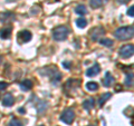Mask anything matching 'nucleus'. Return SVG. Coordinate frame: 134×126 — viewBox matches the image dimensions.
Returning <instances> with one entry per match:
<instances>
[{
	"label": "nucleus",
	"instance_id": "obj_29",
	"mask_svg": "<svg viewBox=\"0 0 134 126\" xmlns=\"http://www.w3.org/2000/svg\"><path fill=\"white\" fill-rule=\"evenodd\" d=\"M0 62H1V57H0Z\"/></svg>",
	"mask_w": 134,
	"mask_h": 126
},
{
	"label": "nucleus",
	"instance_id": "obj_5",
	"mask_svg": "<svg viewBox=\"0 0 134 126\" xmlns=\"http://www.w3.org/2000/svg\"><path fill=\"white\" fill-rule=\"evenodd\" d=\"M133 54H134V46L132 44L124 45L120 49V56L122 58H130L133 56Z\"/></svg>",
	"mask_w": 134,
	"mask_h": 126
},
{
	"label": "nucleus",
	"instance_id": "obj_9",
	"mask_svg": "<svg viewBox=\"0 0 134 126\" xmlns=\"http://www.w3.org/2000/svg\"><path fill=\"white\" fill-rule=\"evenodd\" d=\"M14 103H15L14 96H12L11 94H6L5 97H3V99H2V105H3V106H6V107L12 106Z\"/></svg>",
	"mask_w": 134,
	"mask_h": 126
},
{
	"label": "nucleus",
	"instance_id": "obj_20",
	"mask_svg": "<svg viewBox=\"0 0 134 126\" xmlns=\"http://www.w3.org/2000/svg\"><path fill=\"white\" fill-rule=\"evenodd\" d=\"M125 85L126 86H132L133 85V74L130 73L126 75V79H125Z\"/></svg>",
	"mask_w": 134,
	"mask_h": 126
},
{
	"label": "nucleus",
	"instance_id": "obj_27",
	"mask_svg": "<svg viewBox=\"0 0 134 126\" xmlns=\"http://www.w3.org/2000/svg\"><path fill=\"white\" fill-rule=\"evenodd\" d=\"M19 112H20V113H25V110H24V108H20Z\"/></svg>",
	"mask_w": 134,
	"mask_h": 126
},
{
	"label": "nucleus",
	"instance_id": "obj_11",
	"mask_svg": "<svg viewBox=\"0 0 134 126\" xmlns=\"http://www.w3.org/2000/svg\"><path fill=\"white\" fill-rule=\"evenodd\" d=\"M31 87H32V82L30 79H25V81L20 83V88L24 91H28L29 89H31Z\"/></svg>",
	"mask_w": 134,
	"mask_h": 126
},
{
	"label": "nucleus",
	"instance_id": "obj_1",
	"mask_svg": "<svg viewBox=\"0 0 134 126\" xmlns=\"http://www.w3.org/2000/svg\"><path fill=\"white\" fill-rule=\"evenodd\" d=\"M134 35V28L133 26H125V27H120L117 28L115 32H114V36L116 37L119 40H129L131 39Z\"/></svg>",
	"mask_w": 134,
	"mask_h": 126
},
{
	"label": "nucleus",
	"instance_id": "obj_7",
	"mask_svg": "<svg viewBox=\"0 0 134 126\" xmlns=\"http://www.w3.org/2000/svg\"><path fill=\"white\" fill-rule=\"evenodd\" d=\"M99 71H100V67L97 62H95L93 66L90 67V68L86 70V76L87 77H94L96 75L99 74Z\"/></svg>",
	"mask_w": 134,
	"mask_h": 126
},
{
	"label": "nucleus",
	"instance_id": "obj_10",
	"mask_svg": "<svg viewBox=\"0 0 134 126\" xmlns=\"http://www.w3.org/2000/svg\"><path fill=\"white\" fill-rule=\"evenodd\" d=\"M94 105H95V100L93 97H90V98H87L85 99L83 102V107H84V110L87 111V112H90L92 108L94 107Z\"/></svg>",
	"mask_w": 134,
	"mask_h": 126
},
{
	"label": "nucleus",
	"instance_id": "obj_6",
	"mask_svg": "<svg viewBox=\"0 0 134 126\" xmlns=\"http://www.w3.org/2000/svg\"><path fill=\"white\" fill-rule=\"evenodd\" d=\"M104 33H105V29H104L103 27H95L94 29H92L91 30V38L92 40H94V41H97L99 37H102Z\"/></svg>",
	"mask_w": 134,
	"mask_h": 126
},
{
	"label": "nucleus",
	"instance_id": "obj_16",
	"mask_svg": "<svg viewBox=\"0 0 134 126\" xmlns=\"http://www.w3.org/2000/svg\"><path fill=\"white\" fill-rule=\"evenodd\" d=\"M86 89L90 91H96L98 89V84L95 82H88L86 84Z\"/></svg>",
	"mask_w": 134,
	"mask_h": 126
},
{
	"label": "nucleus",
	"instance_id": "obj_23",
	"mask_svg": "<svg viewBox=\"0 0 134 126\" xmlns=\"http://www.w3.org/2000/svg\"><path fill=\"white\" fill-rule=\"evenodd\" d=\"M127 15L130 16V17H134V7L133 6H131L127 9Z\"/></svg>",
	"mask_w": 134,
	"mask_h": 126
},
{
	"label": "nucleus",
	"instance_id": "obj_12",
	"mask_svg": "<svg viewBox=\"0 0 134 126\" xmlns=\"http://www.w3.org/2000/svg\"><path fill=\"white\" fill-rule=\"evenodd\" d=\"M11 36V27H5L0 30V38L1 39H8Z\"/></svg>",
	"mask_w": 134,
	"mask_h": 126
},
{
	"label": "nucleus",
	"instance_id": "obj_17",
	"mask_svg": "<svg viewBox=\"0 0 134 126\" xmlns=\"http://www.w3.org/2000/svg\"><path fill=\"white\" fill-rule=\"evenodd\" d=\"M100 45L105 46V47H112L113 45H114V41H113L112 39H108V38H102L99 40Z\"/></svg>",
	"mask_w": 134,
	"mask_h": 126
},
{
	"label": "nucleus",
	"instance_id": "obj_24",
	"mask_svg": "<svg viewBox=\"0 0 134 126\" xmlns=\"http://www.w3.org/2000/svg\"><path fill=\"white\" fill-rule=\"evenodd\" d=\"M63 66H64L65 67V68H70V62L69 61H64V62H63Z\"/></svg>",
	"mask_w": 134,
	"mask_h": 126
},
{
	"label": "nucleus",
	"instance_id": "obj_19",
	"mask_svg": "<svg viewBox=\"0 0 134 126\" xmlns=\"http://www.w3.org/2000/svg\"><path fill=\"white\" fill-rule=\"evenodd\" d=\"M76 25L79 28H85L87 26V20L85 18H78L76 20Z\"/></svg>",
	"mask_w": 134,
	"mask_h": 126
},
{
	"label": "nucleus",
	"instance_id": "obj_8",
	"mask_svg": "<svg viewBox=\"0 0 134 126\" xmlns=\"http://www.w3.org/2000/svg\"><path fill=\"white\" fill-rule=\"evenodd\" d=\"M31 32L28 31V30H23L18 33V39L19 41H23V43H28V41L31 40Z\"/></svg>",
	"mask_w": 134,
	"mask_h": 126
},
{
	"label": "nucleus",
	"instance_id": "obj_4",
	"mask_svg": "<svg viewBox=\"0 0 134 126\" xmlns=\"http://www.w3.org/2000/svg\"><path fill=\"white\" fill-rule=\"evenodd\" d=\"M74 119H75V113L72 108H67V110H65L60 115V121L64 122V123L67 125L73 124Z\"/></svg>",
	"mask_w": 134,
	"mask_h": 126
},
{
	"label": "nucleus",
	"instance_id": "obj_13",
	"mask_svg": "<svg viewBox=\"0 0 134 126\" xmlns=\"http://www.w3.org/2000/svg\"><path fill=\"white\" fill-rule=\"evenodd\" d=\"M113 81H114V78H113V76L111 75V73H108V71H106L105 73V78L103 79V85L105 87H110L112 85Z\"/></svg>",
	"mask_w": 134,
	"mask_h": 126
},
{
	"label": "nucleus",
	"instance_id": "obj_26",
	"mask_svg": "<svg viewBox=\"0 0 134 126\" xmlns=\"http://www.w3.org/2000/svg\"><path fill=\"white\" fill-rule=\"evenodd\" d=\"M121 89H122V87H120V86H116V91H120Z\"/></svg>",
	"mask_w": 134,
	"mask_h": 126
},
{
	"label": "nucleus",
	"instance_id": "obj_15",
	"mask_svg": "<svg viewBox=\"0 0 134 126\" xmlns=\"http://www.w3.org/2000/svg\"><path fill=\"white\" fill-rule=\"evenodd\" d=\"M75 12L79 16H84V15L87 14V9L84 5H78V6H76V8H75Z\"/></svg>",
	"mask_w": 134,
	"mask_h": 126
},
{
	"label": "nucleus",
	"instance_id": "obj_2",
	"mask_svg": "<svg viewBox=\"0 0 134 126\" xmlns=\"http://www.w3.org/2000/svg\"><path fill=\"white\" fill-rule=\"evenodd\" d=\"M69 33V29L66 26H58L53 30V38L56 41H63L67 38Z\"/></svg>",
	"mask_w": 134,
	"mask_h": 126
},
{
	"label": "nucleus",
	"instance_id": "obj_14",
	"mask_svg": "<svg viewBox=\"0 0 134 126\" xmlns=\"http://www.w3.org/2000/svg\"><path fill=\"white\" fill-rule=\"evenodd\" d=\"M112 97V94L111 93H105V94H103L102 96H100V98L98 100V105H99V107H103V105L105 104L108 99H110Z\"/></svg>",
	"mask_w": 134,
	"mask_h": 126
},
{
	"label": "nucleus",
	"instance_id": "obj_3",
	"mask_svg": "<svg viewBox=\"0 0 134 126\" xmlns=\"http://www.w3.org/2000/svg\"><path fill=\"white\" fill-rule=\"evenodd\" d=\"M47 69L49 70V73H40L41 75H46V76H48L50 78V81H52L53 84H58L60 82V79H62V74L59 73V70H58L56 67H47Z\"/></svg>",
	"mask_w": 134,
	"mask_h": 126
},
{
	"label": "nucleus",
	"instance_id": "obj_21",
	"mask_svg": "<svg viewBox=\"0 0 134 126\" xmlns=\"http://www.w3.org/2000/svg\"><path fill=\"white\" fill-rule=\"evenodd\" d=\"M9 126H24V124L19 119H12V121H10Z\"/></svg>",
	"mask_w": 134,
	"mask_h": 126
},
{
	"label": "nucleus",
	"instance_id": "obj_25",
	"mask_svg": "<svg viewBox=\"0 0 134 126\" xmlns=\"http://www.w3.org/2000/svg\"><path fill=\"white\" fill-rule=\"evenodd\" d=\"M116 1L119 3H121V5H125V3H127L130 0H116Z\"/></svg>",
	"mask_w": 134,
	"mask_h": 126
},
{
	"label": "nucleus",
	"instance_id": "obj_28",
	"mask_svg": "<svg viewBox=\"0 0 134 126\" xmlns=\"http://www.w3.org/2000/svg\"><path fill=\"white\" fill-rule=\"evenodd\" d=\"M87 126H95V125H87Z\"/></svg>",
	"mask_w": 134,
	"mask_h": 126
},
{
	"label": "nucleus",
	"instance_id": "obj_18",
	"mask_svg": "<svg viewBox=\"0 0 134 126\" xmlns=\"http://www.w3.org/2000/svg\"><path fill=\"white\" fill-rule=\"evenodd\" d=\"M90 5H91L92 8H94V9H97V8L102 7L103 0H90Z\"/></svg>",
	"mask_w": 134,
	"mask_h": 126
},
{
	"label": "nucleus",
	"instance_id": "obj_22",
	"mask_svg": "<svg viewBox=\"0 0 134 126\" xmlns=\"http://www.w3.org/2000/svg\"><path fill=\"white\" fill-rule=\"evenodd\" d=\"M7 87H8V84H7L6 82H0V91H1V90H5Z\"/></svg>",
	"mask_w": 134,
	"mask_h": 126
}]
</instances>
